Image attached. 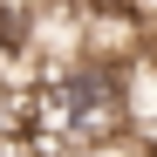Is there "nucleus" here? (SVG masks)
<instances>
[{"mask_svg": "<svg viewBox=\"0 0 157 157\" xmlns=\"http://www.w3.org/2000/svg\"><path fill=\"white\" fill-rule=\"evenodd\" d=\"M0 157H14V150H0Z\"/></svg>", "mask_w": 157, "mask_h": 157, "instance_id": "2", "label": "nucleus"}, {"mask_svg": "<svg viewBox=\"0 0 157 157\" xmlns=\"http://www.w3.org/2000/svg\"><path fill=\"white\" fill-rule=\"evenodd\" d=\"M21 137H28V89L14 75H0V150H14Z\"/></svg>", "mask_w": 157, "mask_h": 157, "instance_id": "1", "label": "nucleus"}]
</instances>
